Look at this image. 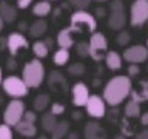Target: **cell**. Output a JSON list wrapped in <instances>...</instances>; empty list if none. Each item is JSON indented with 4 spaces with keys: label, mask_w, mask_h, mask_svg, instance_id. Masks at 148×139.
<instances>
[{
    "label": "cell",
    "mask_w": 148,
    "mask_h": 139,
    "mask_svg": "<svg viewBox=\"0 0 148 139\" xmlns=\"http://www.w3.org/2000/svg\"><path fill=\"white\" fill-rule=\"evenodd\" d=\"M105 65L111 71H117L122 68V56L116 51H108L105 56Z\"/></svg>",
    "instance_id": "cell-18"
},
{
    "label": "cell",
    "mask_w": 148,
    "mask_h": 139,
    "mask_svg": "<svg viewBox=\"0 0 148 139\" xmlns=\"http://www.w3.org/2000/svg\"><path fill=\"white\" fill-rule=\"evenodd\" d=\"M43 43H45L46 46H48V50H51V48H53V45H54V42H53V40H51V39H49V37H46V39L43 40Z\"/></svg>",
    "instance_id": "cell-40"
},
{
    "label": "cell",
    "mask_w": 148,
    "mask_h": 139,
    "mask_svg": "<svg viewBox=\"0 0 148 139\" xmlns=\"http://www.w3.org/2000/svg\"><path fill=\"white\" fill-rule=\"evenodd\" d=\"M147 48H148V40H147Z\"/></svg>",
    "instance_id": "cell-52"
},
{
    "label": "cell",
    "mask_w": 148,
    "mask_h": 139,
    "mask_svg": "<svg viewBox=\"0 0 148 139\" xmlns=\"http://www.w3.org/2000/svg\"><path fill=\"white\" fill-rule=\"evenodd\" d=\"M96 17L88 11H76L69 17V30L73 32H96Z\"/></svg>",
    "instance_id": "cell-3"
},
{
    "label": "cell",
    "mask_w": 148,
    "mask_h": 139,
    "mask_svg": "<svg viewBox=\"0 0 148 139\" xmlns=\"http://www.w3.org/2000/svg\"><path fill=\"white\" fill-rule=\"evenodd\" d=\"M123 59L133 65H139L148 60V48L143 45H133L123 51Z\"/></svg>",
    "instance_id": "cell-10"
},
{
    "label": "cell",
    "mask_w": 148,
    "mask_h": 139,
    "mask_svg": "<svg viewBox=\"0 0 148 139\" xmlns=\"http://www.w3.org/2000/svg\"><path fill=\"white\" fill-rule=\"evenodd\" d=\"M3 28H5V22L2 20V17H0V32L3 31Z\"/></svg>",
    "instance_id": "cell-46"
},
{
    "label": "cell",
    "mask_w": 148,
    "mask_h": 139,
    "mask_svg": "<svg viewBox=\"0 0 148 139\" xmlns=\"http://www.w3.org/2000/svg\"><path fill=\"white\" fill-rule=\"evenodd\" d=\"M68 139H79V134H77V133H69Z\"/></svg>",
    "instance_id": "cell-44"
},
{
    "label": "cell",
    "mask_w": 148,
    "mask_h": 139,
    "mask_svg": "<svg viewBox=\"0 0 148 139\" xmlns=\"http://www.w3.org/2000/svg\"><path fill=\"white\" fill-rule=\"evenodd\" d=\"M6 68L9 70V71L16 70V68H17V62H16V59H14V57H9V59L6 60Z\"/></svg>",
    "instance_id": "cell-36"
},
{
    "label": "cell",
    "mask_w": 148,
    "mask_h": 139,
    "mask_svg": "<svg viewBox=\"0 0 148 139\" xmlns=\"http://www.w3.org/2000/svg\"><path fill=\"white\" fill-rule=\"evenodd\" d=\"M127 25V16H125V6L122 0H113L110 3V16L108 26L114 31H122Z\"/></svg>",
    "instance_id": "cell-7"
},
{
    "label": "cell",
    "mask_w": 148,
    "mask_h": 139,
    "mask_svg": "<svg viewBox=\"0 0 148 139\" xmlns=\"http://www.w3.org/2000/svg\"><path fill=\"white\" fill-rule=\"evenodd\" d=\"M85 111L88 116L94 119H102L106 116V104L99 94H90L86 104H85Z\"/></svg>",
    "instance_id": "cell-9"
},
{
    "label": "cell",
    "mask_w": 148,
    "mask_h": 139,
    "mask_svg": "<svg viewBox=\"0 0 148 139\" xmlns=\"http://www.w3.org/2000/svg\"><path fill=\"white\" fill-rule=\"evenodd\" d=\"M45 67L39 59H32L25 63L22 70V81L28 88H39L45 81Z\"/></svg>",
    "instance_id": "cell-2"
},
{
    "label": "cell",
    "mask_w": 148,
    "mask_h": 139,
    "mask_svg": "<svg viewBox=\"0 0 148 139\" xmlns=\"http://www.w3.org/2000/svg\"><path fill=\"white\" fill-rule=\"evenodd\" d=\"M23 120H26V122H31V124H36V120H37V113H36L34 110H25Z\"/></svg>",
    "instance_id": "cell-34"
},
{
    "label": "cell",
    "mask_w": 148,
    "mask_h": 139,
    "mask_svg": "<svg viewBox=\"0 0 148 139\" xmlns=\"http://www.w3.org/2000/svg\"><path fill=\"white\" fill-rule=\"evenodd\" d=\"M49 12H51V3L48 2V0H42V2L36 3L34 6H32V14H34L36 17H39V19L46 17Z\"/></svg>",
    "instance_id": "cell-23"
},
{
    "label": "cell",
    "mask_w": 148,
    "mask_h": 139,
    "mask_svg": "<svg viewBox=\"0 0 148 139\" xmlns=\"http://www.w3.org/2000/svg\"><path fill=\"white\" fill-rule=\"evenodd\" d=\"M96 2H106V0H96Z\"/></svg>",
    "instance_id": "cell-51"
},
{
    "label": "cell",
    "mask_w": 148,
    "mask_h": 139,
    "mask_svg": "<svg viewBox=\"0 0 148 139\" xmlns=\"http://www.w3.org/2000/svg\"><path fill=\"white\" fill-rule=\"evenodd\" d=\"M139 73H140V68H139V65H133V63L128 65V77H130V79L139 76Z\"/></svg>",
    "instance_id": "cell-35"
},
{
    "label": "cell",
    "mask_w": 148,
    "mask_h": 139,
    "mask_svg": "<svg viewBox=\"0 0 148 139\" xmlns=\"http://www.w3.org/2000/svg\"><path fill=\"white\" fill-rule=\"evenodd\" d=\"M76 53L79 57H88V42H79V43H76Z\"/></svg>",
    "instance_id": "cell-31"
},
{
    "label": "cell",
    "mask_w": 148,
    "mask_h": 139,
    "mask_svg": "<svg viewBox=\"0 0 148 139\" xmlns=\"http://www.w3.org/2000/svg\"><path fill=\"white\" fill-rule=\"evenodd\" d=\"M46 30H48V23H46L45 19H37L36 22H32L31 23V26H29V34L31 37H42L46 32Z\"/></svg>",
    "instance_id": "cell-19"
},
{
    "label": "cell",
    "mask_w": 148,
    "mask_h": 139,
    "mask_svg": "<svg viewBox=\"0 0 148 139\" xmlns=\"http://www.w3.org/2000/svg\"><path fill=\"white\" fill-rule=\"evenodd\" d=\"M114 139H127V136H123V134H116Z\"/></svg>",
    "instance_id": "cell-47"
},
{
    "label": "cell",
    "mask_w": 148,
    "mask_h": 139,
    "mask_svg": "<svg viewBox=\"0 0 148 139\" xmlns=\"http://www.w3.org/2000/svg\"><path fill=\"white\" fill-rule=\"evenodd\" d=\"M0 17L5 23H12L17 19V8L6 2H0Z\"/></svg>",
    "instance_id": "cell-17"
},
{
    "label": "cell",
    "mask_w": 148,
    "mask_h": 139,
    "mask_svg": "<svg viewBox=\"0 0 148 139\" xmlns=\"http://www.w3.org/2000/svg\"><path fill=\"white\" fill-rule=\"evenodd\" d=\"M148 22V0H134L130 8V25L139 28Z\"/></svg>",
    "instance_id": "cell-8"
},
{
    "label": "cell",
    "mask_w": 148,
    "mask_h": 139,
    "mask_svg": "<svg viewBox=\"0 0 148 139\" xmlns=\"http://www.w3.org/2000/svg\"><path fill=\"white\" fill-rule=\"evenodd\" d=\"M48 2H49V0H48Z\"/></svg>",
    "instance_id": "cell-53"
},
{
    "label": "cell",
    "mask_w": 148,
    "mask_h": 139,
    "mask_svg": "<svg viewBox=\"0 0 148 139\" xmlns=\"http://www.w3.org/2000/svg\"><path fill=\"white\" fill-rule=\"evenodd\" d=\"M56 42H57L59 48L63 50H69L71 46H74V39H73V31L68 28H63L57 32V37H56Z\"/></svg>",
    "instance_id": "cell-15"
},
{
    "label": "cell",
    "mask_w": 148,
    "mask_h": 139,
    "mask_svg": "<svg viewBox=\"0 0 148 139\" xmlns=\"http://www.w3.org/2000/svg\"><path fill=\"white\" fill-rule=\"evenodd\" d=\"M53 62H54V65H57V67H63V65H66L69 62V51L63 50V48H59L54 53V56H53Z\"/></svg>",
    "instance_id": "cell-26"
},
{
    "label": "cell",
    "mask_w": 148,
    "mask_h": 139,
    "mask_svg": "<svg viewBox=\"0 0 148 139\" xmlns=\"http://www.w3.org/2000/svg\"><path fill=\"white\" fill-rule=\"evenodd\" d=\"M130 40H131V36H130L128 31H120L117 34V37H116V42H117V45H120V46L128 45Z\"/></svg>",
    "instance_id": "cell-30"
},
{
    "label": "cell",
    "mask_w": 148,
    "mask_h": 139,
    "mask_svg": "<svg viewBox=\"0 0 148 139\" xmlns=\"http://www.w3.org/2000/svg\"><path fill=\"white\" fill-rule=\"evenodd\" d=\"M92 0H68V3L74 6L77 9V11H86L88 8H90Z\"/></svg>",
    "instance_id": "cell-29"
},
{
    "label": "cell",
    "mask_w": 148,
    "mask_h": 139,
    "mask_svg": "<svg viewBox=\"0 0 148 139\" xmlns=\"http://www.w3.org/2000/svg\"><path fill=\"white\" fill-rule=\"evenodd\" d=\"M130 96H131V100L137 102V104L148 100V81H143L140 83V90H131Z\"/></svg>",
    "instance_id": "cell-20"
},
{
    "label": "cell",
    "mask_w": 148,
    "mask_h": 139,
    "mask_svg": "<svg viewBox=\"0 0 148 139\" xmlns=\"http://www.w3.org/2000/svg\"><path fill=\"white\" fill-rule=\"evenodd\" d=\"M96 16H97V17H103V16H105V9H103V8H97V9H96Z\"/></svg>",
    "instance_id": "cell-41"
},
{
    "label": "cell",
    "mask_w": 148,
    "mask_h": 139,
    "mask_svg": "<svg viewBox=\"0 0 148 139\" xmlns=\"http://www.w3.org/2000/svg\"><path fill=\"white\" fill-rule=\"evenodd\" d=\"M0 139H12V130L6 124H0Z\"/></svg>",
    "instance_id": "cell-33"
},
{
    "label": "cell",
    "mask_w": 148,
    "mask_h": 139,
    "mask_svg": "<svg viewBox=\"0 0 148 139\" xmlns=\"http://www.w3.org/2000/svg\"><path fill=\"white\" fill-rule=\"evenodd\" d=\"M106 53H108V40H106L105 34L92 32L90 42H88V56L94 62H100V60H105Z\"/></svg>",
    "instance_id": "cell-4"
},
{
    "label": "cell",
    "mask_w": 148,
    "mask_h": 139,
    "mask_svg": "<svg viewBox=\"0 0 148 139\" xmlns=\"http://www.w3.org/2000/svg\"><path fill=\"white\" fill-rule=\"evenodd\" d=\"M2 81H3L2 79V68H0V85H2Z\"/></svg>",
    "instance_id": "cell-49"
},
{
    "label": "cell",
    "mask_w": 148,
    "mask_h": 139,
    "mask_svg": "<svg viewBox=\"0 0 148 139\" xmlns=\"http://www.w3.org/2000/svg\"><path fill=\"white\" fill-rule=\"evenodd\" d=\"M26 28H28V26H26V23H25V22H22V23H20V25H18V32H22V31H25V30H26Z\"/></svg>",
    "instance_id": "cell-43"
},
{
    "label": "cell",
    "mask_w": 148,
    "mask_h": 139,
    "mask_svg": "<svg viewBox=\"0 0 148 139\" xmlns=\"http://www.w3.org/2000/svg\"><path fill=\"white\" fill-rule=\"evenodd\" d=\"M65 110H66L65 104H60V102H53V104H51V113H53L56 118H57L59 114H63Z\"/></svg>",
    "instance_id": "cell-32"
},
{
    "label": "cell",
    "mask_w": 148,
    "mask_h": 139,
    "mask_svg": "<svg viewBox=\"0 0 148 139\" xmlns=\"http://www.w3.org/2000/svg\"><path fill=\"white\" fill-rule=\"evenodd\" d=\"M46 83H48V87L53 91H57V93H68L69 91V85H68L66 77L60 71H51L48 74V77H46Z\"/></svg>",
    "instance_id": "cell-13"
},
{
    "label": "cell",
    "mask_w": 148,
    "mask_h": 139,
    "mask_svg": "<svg viewBox=\"0 0 148 139\" xmlns=\"http://www.w3.org/2000/svg\"><path fill=\"white\" fill-rule=\"evenodd\" d=\"M73 119L80 120V119H82V113H79V111H74V113H73Z\"/></svg>",
    "instance_id": "cell-42"
},
{
    "label": "cell",
    "mask_w": 148,
    "mask_h": 139,
    "mask_svg": "<svg viewBox=\"0 0 148 139\" xmlns=\"http://www.w3.org/2000/svg\"><path fill=\"white\" fill-rule=\"evenodd\" d=\"M68 133H69V122L68 120H60L51 133V139H63L65 136H68Z\"/></svg>",
    "instance_id": "cell-24"
},
{
    "label": "cell",
    "mask_w": 148,
    "mask_h": 139,
    "mask_svg": "<svg viewBox=\"0 0 148 139\" xmlns=\"http://www.w3.org/2000/svg\"><path fill=\"white\" fill-rule=\"evenodd\" d=\"M23 114H25V104H23V100L11 99L3 111V124L9 125V127H16L23 119Z\"/></svg>",
    "instance_id": "cell-6"
},
{
    "label": "cell",
    "mask_w": 148,
    "mask_h": 139,
    "mask_svg": "<svg viewBox=\"0 0 148 139\" xmlns=\"http://www.w3.org/2000/svg\"><path fill=\"white\" fill-rule=\"evenodd\" d=\"M123 113L127 118H139V116H140V104H137V102L130 99L127 102V105H125Z\"/></svg>",
    "instance_id": "cell-27"
},
{
    "label": "cell",
    "mask_w": 148,
    "mask_h": 139,
    "mask_svg": "<svg viewBox=\"0 0 148 139\" xmlns=\"http://www.w3.org/2000/svg\"><path fill=\"white\" fill-rule=\"evenodd\" d=\"M2 88H3L5 94H8L12 99H22V97L28 96V93H29V88L25 85V82L18 76L5 77L2 81Z\"/></svg>",
    "instance_id": "cell-5"
},
{
    "label": "cell",
    "mask_w": 148,
    "mask_h": 139,
    "mask_svg": "<svg viewBox=\"0 0 148 139\" xmlns=\"http://www.w3.org/2000/svg\"><path fill=\"white\" fill-rule=\"evenodd\" d=\"M3 104V96H2V93H0V105Z\"/></svg>",
    "instance_id": "cell-48"
},
{
    "label": "cell",
    "mask_w": 148,
    "mask_h": 139,
    "mask_svg": "<svg viewBox=\"0 0 148 139\" xmlns=\"http://www.w3.org/2000/svg\"><path fill=\"white\" fill-rule=\"evenodd\" d=\"M51 97L46 93H42V94H37L32 100V107H34V111H45L49 107Z\"/></svg>",
    "instance_id": "cell-22"
},
{
    "label": "cell",
    "mask_w": 148,
    "mask_h": 139,
    "mask_svg": "<svg viewBox=\"0 0 148 139\" xmlns=\"http://www.w3.org/2000/svg\"><path fill=\"white\" fill-rule=\"evenodd\" d=\"M32 3V0H17V6L20 9H26Z\"/></svg>",
    "instance_id": "cell-37"
},
{
    "label": "cell",
    "mask_w": 148,
    "mask_h": 139,
    "mask_svg": "<svg viewBox=\"0 0 148 139\" xmlns=\"http://www.w3.org/2000/svg\"><path fill=\"white\" fill-rule=\"evenodd\" d=\"M136 139H148V128L142 130V131H139L136 134Z\"/></svg>",
    "instance_id": "cell-39"
},
{
    "label": "cell",
    "mask_w": 148,
    "mask_h": 139,
    "mask_svg": "<svg viewBox=\"0 0 148 139\" xmlns=\"http://www.w3.org/2000/svg\"><path fill=\"white\" fill-rule=\"evenodd\" d=\"M57 122H59L57 118H56L51 111L43 113V116H42V119H40V125H42V128H43L46 133H53V130L56 128Z\"/></svg>",
    "instance_id": "cell-21"
},
{
    "label": "cell",
    "mask_w": 148,
    "mask_h": 139,
    "mask_svg": "<svg viewBox=\"0 0 148 139\" xmlns=\"http://www.w3.org/2000/svg\"><path fill=\"white\" fill-rule=\"evenodd\" d=\"M85 71H86V68L82 62H74L68 67V73L71 74V76H83Z\"/></svg>",
    "instance_id": "cell-28"
},
{
    "label": "cell",
    "mask_w": 148,
    "mask_h": 139,
    "mask_svg": "<svg viewBox=\"0 0 148 139\" xmlns=\"http://www.w3.org/2000/svg\"><path fill=\"white\" fill-rule=\"evenodd\" d=\"M5 46H6V39H0V48H5Z\"/></svg>",
    "instance_id": "cell-45"
},
{
    "label": "cell",
    "mask_w": 148,
    "mask_h": 139,
    "mask_svg": "<svg viewBox=\"0 0 148 139\" xmlns=\"http://www.w3.org/2000/svg\"><path fill=\"white\" fill-rule=\"evenodd\" d=\"M131 90H133V83L128 76H114L103 87L102 99L105 100V104L111 107H117L130 96Z\"/></svg>",
    "instance_id": "cell-1"
},
{
    "label": "cell",
    "mask_w": 148,
    "mask_h": 139,
    "mask_svg": "<svg viewBox=\"0 0 148 139\" xmlns=\"http://www.w3.org/2000/svg\"><path fill=\"white\" fill-rule=\"evenodd\" d=\"M16 131L20 134V136L23 138H26V139H29V138H34L36 134H37V127H36V124H31V122H26V120H20L16 127Z\"/></svg>",
    "instance_id": "cell-16"
},
{
    "label": "cell",
    "mask_w": 148,
    "mask_h": 139,
    "mask_svg": "<svg viewBox=\"0 0 148 139\" xmlns=\"http://www.w3.org/2000/svg\"><path fill=\"white\" fill-rule=\"evenodd\" d=\"M39 139H46V136H39Z\"/></svg>",
    "instance_id": "cell-50"
},
{
    "label": "cell",
    "mask_w": 148,
    "mask_h": 139,
    "mask_svg": "<svg viewBox=\"0 0 148 139\" xmlns=\"http://www.w3.org/2000/svg\"><path fill=\"white\" fill-rule=\"evenodd\" d=\"M28 46H29L28 39L18 31L11 32V34L6 37V48L9 51V54H11V57H16L18 54V51L23 50V48H28Z\"/></svg>",
    "instance_id": "cell-11"
},
{
    "label": "cell",
    "mask_w": 148,
    "mask_h": 139,
    "mask_svg": "<svg viewBox=\"0 0 148 139\" xmlns=\"http://www.w3.org/2000/svg\"><path fill=\"white\" fill-rule=\"evenodd\" d=\"M71 102L74 107H85L88 97H90V90H88L86 83L83 82H76L71 87Z\"/></svg>",
    "instance_id": "cell-12"
},
{
    "label": "cell",
    "mask_w": 148,
    "mask_h": 139,
    "mask_svg": "<svg viewBox=\"0 0 148 139\" xmlns=\"http://www.w3.org/2000/svg\"><path fill=\"white\" fill-rule=\"evenodd\" d=\"M140 124L143 125V127H148V111L140 114Z\"/></svg>",
    "instance_id": "cell-38"
},
{
    "label": "cell",
    "mask_w": 148,
    "mask_h": 139,
    "mask_svg": "<svg viewBox=\"0 0 148 139\" xmlns=\"http://www.w3.org/2000/svg\"><path fill=\"white\" fill-rule=\"evenodd\" d=\"M32 53H34V56H36V59H45L46 56H48V53H49V50H48V46H46L45 43H43V40H36L34 43H32Z\"/></svg>",
    "instance_id": "cell-25"
},
{
    "label": "cell",
    "mask_w": 148,
    "mask_h": 139,
    "mask_svg": "<svg viewBox=\"0 0 148 139\" xmlns=\"http://www.w3.org/2000/svg\"><path fill=\"white\" fill-rule=\"evenodd\" d=\"M83 136H85V139H108L105 128L100 124L94 122V120L85 124V127H83Z\"/></svg>",
    "instance_id": "cell-14"
}]
</instances>
